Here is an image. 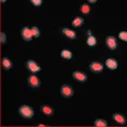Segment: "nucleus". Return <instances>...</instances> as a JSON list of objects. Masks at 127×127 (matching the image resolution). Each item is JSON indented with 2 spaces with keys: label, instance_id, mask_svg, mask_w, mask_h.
Here are the masks:
<instances>
[{
  "label": "nucleus",
  "instance_id": "nucleus-1",
  "mask_svg": "<svg viewBox=\"0 0 127 127\" xmlns=\"http://www.w3.org/2000/svg\"><path fill=\"white\" fill-rule=\"evenodd\" d=\"M18 112L24 119H32L35 114L33 107H31L30 105H27V104L21 105L18 109Z\"/></svg>",
  "mask_w": 127,
  "mask_h": 127
},
{
  "label": "nucleus",
  "instance_id": "nucleus-2",
  "mask_svg": "<svg viewBox=\"0 0 127 127\" xmlns=\"http://www.w3.org/2000/svg\"><path fill=\"white\" fill-rule=\"evenodd\" d=\"M26 67L31 73H37L42 70V67L34 60H28L26 62Z\"/></svg>",
  "mask_w": 127,
  "mask_h": 127
},
{
  "label": "nucleus",
  "instance_id": "nucleus-3",
  "mask_svg": "<svg viewBox=\"0 0 127 127\" xmlns=\"http://www.w3.org/2000/svg\"><path fill=\"white\" fill-rule=\"evenodd\" d=\"M27 82H28L29 86L32 87V88H38V87H40V85H41V80H40V78H39L35 73H31V74L28 76Z\"/></svg>",
  "mask_w": 127,
  "mask_h": 127
},
{
  "label": "nucleus",
  "instance_id": "nucleus-4",
  "mask_svg": "<svg viewBox=\"0 0 127 127\" xmlns=\"http://www.w3.org/2000/svg\"><path fill=\"white\" fill-rule=\"evenodd\" d=\"M74 91L73 88L69 85V84H63L61 86V94L64 97V98H69L73 95Z\"/></svg>",
  "mask_w": 127,
  "mask_h": 127
},
{
  "label": "nucleus",
  "instance_id": "nucleus-5",
  "mask_svg": "<svg viewBox=\"0 0 127 127\" xmlns=\"http://www.w3.org/2000/svg\"><path fill=\"white\" fill-rule=\"evenodd\" d=\"M105 45L106 47L111 50V51H114L116 50V48L118 47V43H117V40L114 36H107L105 38Z\"/></svg>",
  "mask_w": 127,
  "mask_h": 127
},
{
  "label": "nucleus",
  "instance_id": "nucleus-6",
  "mask_svg": "<svg viewBox=\"0 0 127 127\" xmlns=\"http://www.w3.org/2000/svg\"><path fill=\"white\" fill-rule=\"evenodd\" d=\"M88 67H89V69H90L92 72H94V73H99V72H101V71L103 70L104 65H103V64L100 63V62L93 61V62H91V63L89 64Z\"/></svg>",
  "mask_w": 127,
  "mask_h": 127
},
{
  "label": "nucleus",
  "instance_id": "nucleus-7",
  "mask_svg": "<svg viewBox=\"0 0 127 127\" xmlns=\"http://www.w3.org/2000/svg\"><path fill=\"white\" fill-rule=\"evenodd\" d=\"M21 36H22V39L26 42H30L32 41V38H33V35H32V32H31V28L25 26L21 29Z\"/></svg>",
  "mask_w": 127,
  "mask_h": 127
},
{
  "label": "nucleus",
  "instance_id": "nucleus-8",
  "mask_svg": "<svg viewBox=\"0 0 127 127\" xmlns=\"http://www.w3.org/2000/svg\"><path fill=\"white\" fill-rule=\"evenodd\" d=\"M72 77L74 80L79 82H84L87 80V74L81 70H74L72 72Z\"/></svg>",
  "mask_w": 127,
  "mask_h": 127
},
{
  "label": "nucleus",
  "instance_id": "nucleus-9",
  "mask_svg": "<svg viewBox=\"0 0 127 127\" xmlns=\"http://www.w3.org/2000/svg\"><path fill=\"white\" fill-rule=\"evenodd\" d=\"M105 65L108 69H111V70H114L118 67V62L114 59V58H108L106 61H105Z\"/></svg>",
  "mask_w": 127,
  "mask_h": 127
},
{
  "label": "nucleus",
  "instance_id": "nucleus-10",
  "mask_svg": "<svg viewBox=\"0 0 127 127\" xmlns=\"http://www.w3.org/2000/svg\"><path fill=\"white\" fill-rule=\"evenodd\" d=\"M62 33H63L67 39H69V40H75V39H76V33H75L73 30L69 29V28H63V29H62Z\"/></svg>",
  "mask_w": 127,
  "mask_h": 127
},
{
  "label": "nucleus",
  "instance_id": "nucleus-11",
  "mask_svg": "<svg viewBox=\"0 0 127 127\" xmlns=\"http://www.w3.org/2000/svg\"><path fill=\"white\" fill-rule=\"evenodd\" d=\"M112 119H113L115 122H117V123H119V124H121V125H124V124H126V122H127L126 117H125L123 114H121V113H114V114L112 115Z\"/></svg>",
  "mask_w": 127,
  "mask_h": 127
},
{
  "label": "nucleus",
  "instance_id": "nucleus-12",
  "mask_svg": "<svg viewBox=\"0 0 127 127\" xmlns=\"http://www.w3.org/2000/svg\"><path fill=\"white\" fill-rule=\"evenodd\" d=\"M41 111H42L46 116H52V115L54 114V112H55V109H54L52 106L48 105V104H43V105L41 106Z\"/></svg>",
  "mask_w": 127,
  "mask_h": 127
},
{
  "label": "nucleus",
  "instance_id": "nucleus-13",
  "mask_svg": "<svg viewBox=\"0 0 127 127\" xmlns=\"http://www.w3.org/2000/svg\"><path fill=\"white\" fill-rule=\"evenodd\" d=\"M2 66L5 70H9L12 66H13V64L11 62V60L7 57H3L2 58Z\"/></svg>",
  "mask_w": 127,
  "mask_h": 127
},
{
  "label": "nucleus",
  "instance_id": "nucleus-14",
  "mask_svg": "<svg viewBox=\"0 0 127 127\" xmlns=\"http://www.w3.org/2000/svg\"><path fill=\"white\" fill-rule=\"evenodd\" d=\"M83 23H84V19H83L82 17H79V16L75 17V18L71 21V25H72V27H74V28H79V27H81V26L83 25Z\"/></svg>",
  "mask_w": 127,
  "mask_h": 127
},
{
  "label": "nucleus",
  "instance_id": "nucleus-15",
  "mask_svg": "<svg viewBox=\"0 0 127 127\" xmlns=\"http://www.w3.org/2000/svg\"><path fill=\"white\" fill-rule=\"evenodd\" d=\"M85 43L89 47H94L97 44V40H96V38L93 35H90V36H87V39H86V42Z\"/></svg>",
  "mask_w": 127,
  "mask_h": 127
},
{
  "label": "nucleus",
  "instance_id": "nucleus-16",
  "mask_svg": "<svg viewBox=\"0 0 127 127\" xmlns=\"http://www.w3.org/2000/svg\"><path fill=\"white\" fill-rule=\"evenodd\" d=\"M90 11H91V7L89 6V4H87V3L81 4V6H80V12H81L82 14L88 15V14L90 13Z\"/></svg>",
  "mask_w": 127,
  "mask_h": 127
},
{
  "label": "nucleus",
  "instance_id": "nucleus-17",
  "mask_svg": "<svg viewBox=\"0 0 127 127\" xmlns=\"http://www.w3.org/2000/svg\"><path fill=\"white\" fill-rule=\"evenodd\" d=\"M61 57H62L63 59H64V60H70V59L72 58V53H71L69 50L64 49V50H63V51L61 52Z\"/></svg>",
  "mask_w": 127,
  "mask_h": 127
},
{
  "label": "nucleus",
  "instance_id": "nucleus-18",
  "mask_svg": "<svg viewBox=\"0 0 127 127\" xmlns=\"http://www.w3.org/2000/svg\"><path fill=\"white\" fill-rule=\"evenodd\" d=\"M107 124H108L107 121L105 119H102V118H97L93 122V125H95L97 127H105V126H107Z\"/></svg>",
  "mask_w": 127,
  "mask_h": 127
},
{
  "label": "nucleus",
  "instance_id": "nucleus-19",
  "mask_svg": "<svg viewBox=\"0 0 127 127\" xmlns=\"http://www.w3.org/2000/svg\"><path fill=\"white\" fill-rule=\"evenodd\" d=\"M31 32H32V35H33L34 38H39L40 35H41V31L37 26H33L31 28Z\"/></svg>",
  "mask_w": 127,
  "mask_h": 127
},
{
  "label": "nucleus",
  "instance_id": "nucleus-20",
  "mask_svg": "<svg viewBox=\"0 0 127 127\" xmlns=\"http://www.w3.org/2000/svg\"><path fill=\"white\" fill-rule=\"evenodd\" d=\"M118 38L123 42H127V31H120L118 33Z\"/></svg>",
  "mask_w": 127,
  "mask_h": 127
},
{
  "label": "nucleus",
  "instance_id": "nucleus-21",
  "mask_svg": "<svg viewBox=\"0 0 127 127\" xmlns=\"http://www.w3.org/2000/svg\"><path fill=\"white\" fill-rule=\"evenodd\" d=\"M30 2L36 7H40L43 4V0H30Z\"/></svg>",
  "mask_w": 127,
  "mask_h": 127
},
{
  "label": "nucleus",
  "instance_id": "nucleus-22",
  "mask_svg": "<svg viewBox=\"0 0 127 127\" xmlns=\"http://www.w3.org/2000/svg\"><path fill=\"white\" fill-rule=\"evenodd\" d=\"M0 40H1V43H2V44H5V43H6V41H7V36H6V34H5L4 32H1V34H0Z\"/></svg>",
  "mask_w": 127,
  "mask_h": 127
},
{
  "label": "nucleus",
  "instance_id": "nucleus-23",
  "mask_svg": "<svg viewBox=\"0 0 127 127\" xmlns=\"http://www.w3.org/2000/svg\"><path fill=\"white\" fill-rule=\"evenodd\" d=\"M88 1V3H91V4H93V3H96L97 2V0H87Z\"/></svg>",
  "mask_w": 127,
  "mask_h": 127
},
{
  "label": "nucleus",
  "instance_id": "nucleus-24",
  "mask_svg": "<svg viewBox=\"0 0 127 127\" xmlns=\"http://www.w3.org/2000/svg\"><path fill=\"white\" fill-rule=\"evenodd\" d=\"M90 35H92V32H91L90 30H88V31H87V36H90Z\"/></svg>",
  "mask_w": 127,
  "mask_h": 127
},
{
  "label": "nucleus",
  "instance_id": "nucleus-25",
  "mask_svg": "<svg viewBox=\"0 0 127 127\" xmlns=\"http://www.w3.org/2000/svg\"><path fill=\"white\" fill-rule=\"evenodd\" d=\"M38 125H39V126H46V125H45V124H42V123H39V124H38Z\"/></svg>",
  "mask_w": 127,
  "mask_h": 127
},
{
  "label": "nucleus",
  "instance_id": "nucleus-26",
  "mask_svg": "<svg viewBox=\"0 0 127 127\" xmlns=\"http://www.w3.org/2000/svg\"><path fill=\"white\" fill-rule=\"evenodd\" d=\"M7 0H1V3H5Z\"/></svg>",
  "mask_w": 127,
  "mask_h": 127
}]
</instances>
